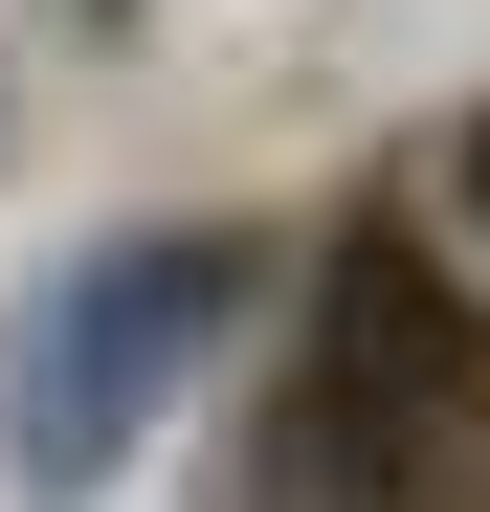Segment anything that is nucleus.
I'll return each instance as SVG.
<instances>
[{"label":"nucleus","mask_w":490,"mask_h":512,"mask_svg":"<svg viewBox=\"0 0 490 512\" xmlns=\"http://www.w3.org/2000/svg\"><path fill=\"white\" fill-rule=\"evenodd\" d=\"M245 290H268V245H223V223L67 245V268L0 312V490H23V512H90L156 423H179V379L245 334Z\"/></svg>","instance_id":"f257e3e1"},{"label":"nucleus","mask_w":490,"mask_h":512,"mask_svg":"<svg viewBox=\"0 0 490 512\" xmlns=\"http://www.w3.org/2000/svg\"><path fill=\"white\" fill-rule=\"evenodd\" d=\"M290 512H490V334L401 223L335 245L312 290V379H290Z\"/></svg>","instance_id":"f03ea898"},{"label":"nucleus","mask_w":490,"mask_h":512,"mask_svg":"<svg viewBox=\"0 0 490 512\" xmlns=\"http://www.w3.org/2000/svg\"><path fill=\"white\" fill-rule=\"evenodd\" d=\"M468 201H490V134H468Z\"/></svg>","instance_id":"7ed1b4c3"}]
</instances>
